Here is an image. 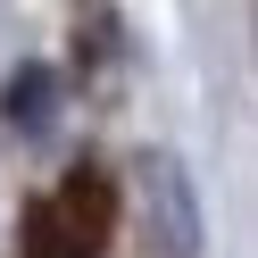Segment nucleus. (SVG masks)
<instances>
[{
  "instance_id": "obj_1",
  "label": "nucleus",
  "mask_w": 258,
  "mask_h": 258,
  "mask_svg": "<svg viewBox=\"0 0 258 258\" xmlns=\"http://www.w3.org/2000/svg\"><path fill=\"white\" fill-rule=\"evenodd\" d=\"M108 225H117V191H108L92 167H75V175H58V183L34 200V217H25V258H100Z\"/></svg>"
}]
</instances>
